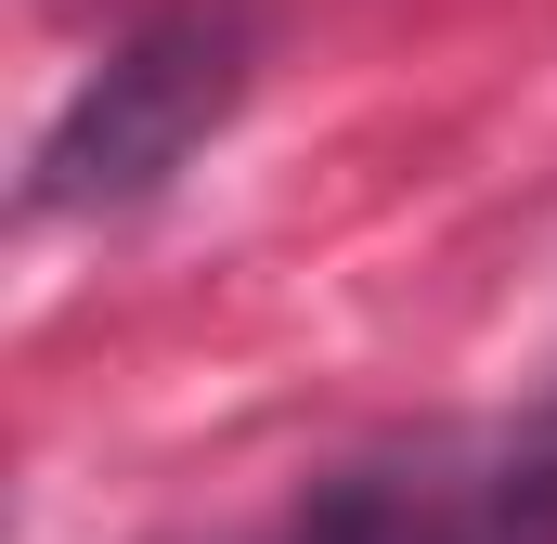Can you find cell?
Instances as JSON below:
<instances>
[{"instance_id":"6da1fadb","label":"cell","mask_w":557,"mask_h":544,"mask_svg":"<svg viewBox=\"0 0 557 544\" xmlns=\"http://www.w3.org/2000/svg\"><path fill=\"white\" fill-rule=\"evenodd\" d=\"M247 91V13L234 0H169L78 78V104L39 143V208H131L156 195Z\"/></svg>"},{"instance_id":"7a4b0ae2","label":"cell","mask_w":557,"mask_h":544,"mask_svg":"<svg viewBox=\"0 0 557 544\" xmlns=\"http://www.w3.org/2000/svg\"><path fill=\"white\" fill-rule=\"evenodd\" d=\"M519 506L557 519V403L532 415V428H519V454H506V519H519Z\"/></svg>"}]
</instances>
